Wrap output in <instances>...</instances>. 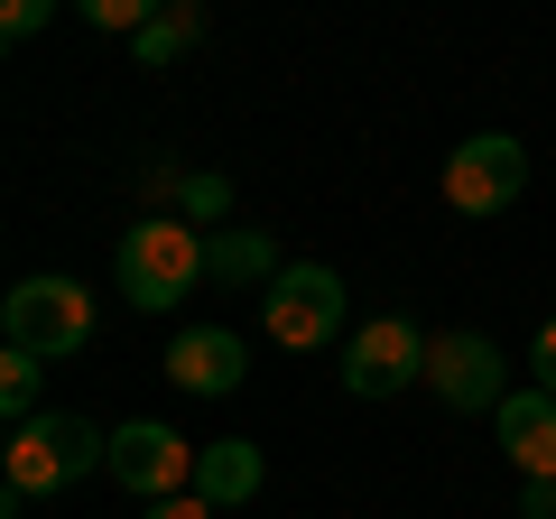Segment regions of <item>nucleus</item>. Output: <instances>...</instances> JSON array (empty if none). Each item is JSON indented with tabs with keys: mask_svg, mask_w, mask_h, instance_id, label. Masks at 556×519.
I'll list each match as a JSON object with an SVG mask.
<instances>
[{
	"mask_svg": "<svg viewBox=\"0 0 556 519\" xmlns=\"http://www.w3.org/2000/svg\"><path fill=\"white\" fill-rule=\"evenodd\" d=\"M241 371H251V353H241V334H223V325H186V334L167 343V380H177L186 400H232Z\"/></svg>",
	"mask_w": 556,
	"mask_h": 519,
	"instance_id": "obj_9",
	"label": "nucleus"
},
{
	"mask_svg": "<svg viewBox=\"0 0 556 519\" xmlns=\"http://www.w3.org/2000/svg\"><path fill=\"white\" fill-rule=\"evenodd\" d=\"M427 343L437 334H417L408 316L353 325V343H343V390H353V400H399L408 380H427Z\"/></svg>",
	"mask_w": 556,
	"mask_h": 519,
	"instance_id": "obj_7",
	"label": "nucleus"
},
{
	"mask_svg": "<svg viewBox=\"0 0 556 519\" xmlns=\"http://www.w3.org/2000/svg\"><path fill=\"white\" fill-rule=\"evenodd\" d=\"M47 20H56V0H0V28H10V47H28Z\"/></svg>",
	"mask_w": 556,
	"mask_h": 519,
	"instance_id": "obj_17",
	"label": "nucleus"
},
{
	"mask_svg": "<svg viewBox=\"0 0 556 519\" xmlns=\"http://www.w3.org/2000/svg\"><path fill=\"white\" fill-rule=\"evenodd\" d=\"M427 390H437L455 418L501 408V400H510V390H501V343L492 334H437V343H427Z\"/></svg>",
	"mask_w": 556,
	"mask_h": 519,
	"instance_id": "obj_8",
	"label": "nucleus"
},
{
	"mask_svg": "<svg viewBox=\"0 0 556 519\" xmlns=\"http://www.w3.org/2000/svg\"><path fill=\"white\" fill-rule=\"evenodd\" d=\"M38 380H47V362H38V353H20V343L0 353V408H10V427L38 418Z\"/></svg>",
	"mask_w": 556,
	"mask_h": 519,
	"instance_id": "obj_14",
	"label": "nucleus"
},
{
	"mask_svg": "<svg viewBox=\"0 0 556 519\" xmlns=\"http://www.w3.org/2000/svg\"><path fill=\"white\" fill-rule=\"evenodd\" d=\"M529 195V149L510 130H473V140L445 149V204L455 214H510Z\"/></svg>",
	"mask_w": 556,
	"mask_h": 519,
	"instance_id": "obj_5",
	"label": "nucleus"
},
{
	"mask_svg": "<svg viewBox=\"0 0 556 519\" xmlns=\"http://www.w3.org/2000/svg\"><path fill=\"white\" fill-rule=\"evenodd\" d=\"M0 334L38 362H65L93 343V298H84V279H20L0 298Z\"/></svg>",
	"mask_w": 556,
	"mask_h": 519,
	"instance_id": "obj_4",
	"label": "nucleus"
},
{
	"mask_svg": "<svg viewBox=\"0 0 556 519\" xmlns=\"http://www.w3.org/2000/svg\"><path fill=\"white\" fill-rule=\"evenodd\" d=\"M139 519H214V501H204V492H177V501H149Z\"/></svg>",
	"mask_w": 556,
	"mask_h": 519,
	"instance_id": "obj_19",
	"label": "nucleus"
},
{
	"mask_svg": "<svg viewBox=\"0 0 556 519\" xmlns=\"http://www.w3.org/2000/svg\"><path fill=\"white\" fill-rule=\"evenodd\" d=\"M195 455L204 445H186L167 418H130V427H112V464L102 473L130 501H177V492H195Z\"/></svg>",
	"mask_w": 556,
	"mask_h": 519,
	"instance_id": "obj_6",
	"label": "nucleus"
},
{
	"mask_svg": "<svg viewBox=\"0 0 556 519\" xmlns=\"http://www.w3.org/2000/svg\"><path fill=\"white\" fill-rule=\"evenodd\" d=\"M204 279H223V288H269V279H278V241L251 232V223H223V232H204Z\"/></svg>",
	"mask_w": 556,
	"mask_h": 519,
	"instance_id": "obj_12",
	"label": "nucleus"
},
{
	"mask_svg": "<svg viewBox=\"0 0 556 519\" xmlns=\"http://www.w3.org/2000/svg\"><path fill=\"white\" fill-rule=\"evenodd\" d=\"M529 380H538V390H556V316L538 325V343H529Z\"/></svg>",
	"mask_w": 556,
	"mask_h": 519,
	"instance_id": "obj_18",
	"label": "nucleus"
},
{
	"mask_svg": "<svg viewBox=\"0 0 556 519\" xmlns=\"http://www.w3.org/2000/svg\"><path fill=\"white\" fill-rule=\"evenodd\" d=\"M519 519H556V482H519Z\"/></svg>",
	"mask_w": 556,
	"mask_h": 519,
	"instance_id": "obj_20",
	"label": "nucleus"
},
{
	"mask_svg": "<svg viewBox=\"0 0 556 519\" xmlns=\"http://www.w3.org/2000/svg\"><path fill=\"white\" fill-rule=\"evenodd\" d=\"M260 482H269V464H260L251 436H214L195 455V492L214 501V510H241V501H260Z\"/></svg>",
	"mask_w": 556,
	"mask_h": 519,
	"instance_id": "obj_11",
	"label": "nucleus"
},
{
	"mask_svg": "<svg viewBox=\"0 0 556 519\" xmlns=\"http://www.w3.org/2000/svg\"><path fill=\"white\" fill-rule=\"evenodd\" d=\"M492 418H501V455H510L529 482H556V390L529 380V390H510Z\"/></svg>",
	"mask_w": 556,
	"mask_h": 519,
	"instance_id": "obj_10",
	"label": "nucleus"
},
{
	"mask_svg": "<svg viewBox=\"0 0 556 519\" xmlns=\"http://www.w3.org/2000/svg\"><path fill=\"white\" fill-rule=\"evenodd\" d=\"M159 10H167V0H75V20L84 28H112V38H139Z\"/></svg>",
	"mask_w": 556,
	"mask_h": 519,
	"instance_id": "obj_15",
	"label": "nucleus"
},
{
	"mask_svg": "<svg viewBox=\"0 0 556 519\" xmlns=\"http://www.w3.org/2000/svg\"><path fill=\"white\" fill-rule=\"evenodd\" d=\"M343 316H353V298H343V279L325 260H288V269L260 288V325H269L278 353H325V343L343 334Z\"/></svg>",
	"mask_w": 556,
	"mask_h": 519,
	"instance_id": "obj_3",
	"label": "nucleus"
},
{
	"mask_svg": "<svg viewBox=\"0 0 556 519\" xmlns=\"http://www.w3.org/2000/svg\"><path fill=\"white\" fill-rule=\"evenodd\" d=\"M195 47H204V0H167L159 20H149V28L130 38V56L149 65V75H167V65H186Z\"/></svg>",
	"mask_w": 556,
	"mask_h": 519,
	"instance_id": "obj_13",
	"label": "nucleus"
},
{
	"mask_svg": "<svg viewBox=\"0 0 556 519\" xmlns=\"http://www.w3.org/2000/svg\"><path fill=\"white\" fill-rule=\"evenodd\" d=\"M177 214H186V223H223V214H232V177H214V167H195V177L177 186Z\"/></svg>",
	"mask_w": 556,
	"mask_h": 519,
	"instance_id": "obj_16",
	"label": "nucleus"
},
{
	"mask_svg": "<svg viewBox=\"0 0 556 519\" xmlns=\"http://www.w3.org/2000/svg\"><path fill=\"white\" fill-rule=\"evenodd\" d=\"M102 464H112V436H102L93 418H75V408H38V418L10 427V445H0V473H10L20 501L75 492V482L102 473Z\"/></svg>",
	"mask_w": 556,
	"mask_h": 519,
	"instance_id": "obj_1",
	"label": "nucleus"
},
{
	"mask_svg": "<svg viewBox=\"0 0 556 519\" xmlns=\"http://www.w3.org/2000/svg\"><path fill=\"white\" fill-rule=\"evenodd\" d=\"M195 279H204V232L186 214H149L121 232V298L139 316H167L177 298H195Z\"/></svg>",
	"mask_w": 556,
	"mask_h": 519,
	"instance_id": "obj_2",
	"label": "nucleus"
}]
</instances>
